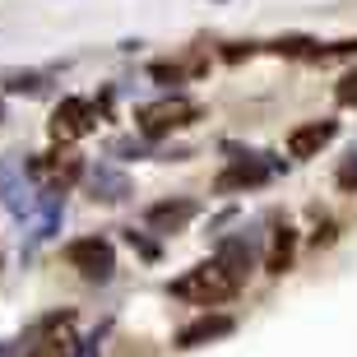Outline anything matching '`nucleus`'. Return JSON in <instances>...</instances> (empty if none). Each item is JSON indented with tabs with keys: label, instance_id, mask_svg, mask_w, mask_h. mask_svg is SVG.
<instances>
[{
	"label": "nucleus",
	"instance_id": "nucleus-8",
	"mask_svg": "<svg viewBox=\"0 0 357 357\" xmlns=\"http://www.w3.org/2000/svg\"><path fill=\"white\" fill-rule=\"evenodd\" d=\"M237 330V320L232 316H199L190 320L181 334H176V348H199V344H213V339H227V334Z\"/></svg>",
	"mask_w": 357,
	"mask_h": 357
},
{
	"label": "nucleus",
	"instance_id": "nucleus-3",
	"mask_svg": "<svg viewBox=\"0 0 357 357\" xmlns=\"http://www.w3.org/2000/svg\"><path fill=\"white\" fill-rule=\"evenodd\" d=\"M28 176L42 185V195H61L66 185H75L84 176V158L70 153V149H56V153H38L28 162Z\"/></svg>",
	"mask_w": 357,
	"mask_h": 357
},
{
	"label": "nucleus",
	"instance_id": "nucleus-2",
	"mask_svg": "<svg viewBox=\"0 0 357 357\" xmlns=\"http://www.w3.org/2000/svg\"><path fill=\"white\" fill-rule=\"evenodd\" d=\"M195 116H199V107L190 102V98H181V93H172V98H162V102L139 107V112H135V126H139V135L158 139V135H167V130H181V126H190Z\"/></svg>",
	"mask_w": 357,
	"mask_h": 357
},
{
	"label": "nucleus",
	"instance_id": "nucleus-11",
	"mask_svg": "<svg viewBox=\"0 0 357 357\" xmlns=\"http://www.w3.org/2000/svg\"><path fill=\"white\" fill-rule=\"evenodd\" d=\"M89 190H93V199H126L130 195V181L121 172H112V167H98L89 176Z\"/></svg>",
	"mask_w": 357,
	"mask_h": 357
},
{
	"label": "nucleus",
	"instance_id": "nucleus-7",
	"mask_svg": "<svg viewBox=\"0 0 357 357\" xmlns=\"http://www.w3.org/2000/svg\"><path fill=\"white\" fill-rule=\"evenodd\" d=\"M334 135H339L334 121H306V126H297V130L288 135V153H292V158H316Z\"/></svg>",
	"mask_w": 357,
	"mask_h": 357
},
{
	"label": "nucleus",
	"instance_id": "nucleus-9",
	"mask_svg": "<svg viewBox=\"0 0 357 357\" xmlns=\"http://www.w3.org/2000/svg\"><path fill=\"white\" fill-rule=\"evenodd\" d=\"M190 218H195V204H190V199H162V204H153V209L144 213V223L153 227V232H181Z\"/></svg>",
	"mask_w": 357,
	"mask_h": 357
},
{
	"label": "nucleus",
	"instance_id": "nucleus-16",
	"mask_svg": "<svg viewBox=\"0 0 357 357\" xmlns=\"http://www.w3.org/2000/svg\"><path fill=\"white\" fill-rule=\"evenodd\" d=\"M181 75H185L181 66H153V79H162V84H167V79L176 84V79H181Z\"/></svg>",
	"mask_w": 357,
	"mask_h": 357
},
{
	"label": "nucleus",
	"instance_id": "nucleus-1",
	"mask_svg": "<svg viewBox=\"0 0 357 357\" xmlns=\"http://www.w3.org/2000/svg\"><path fill=\"white\" fill-rule=\"evenodd\" d=\"M237 278L227 274L218 260H204V265L185 269L181 278H172V297H181V302H195V306H223L237 297Z\"/></svg>",
	"mask_w": 357,
	"mask_h": 357
},
{
	"label": "nucleus",
	"instance_id": "nucleus-5",
	"mask_svg": "<svg viewBox=\"0 0 357 357\" xmlns=\"http://www.w3.org/2000/svg\"><path fill=\"white\" fill-rule=\"evenodd\" d=\"M93 107L84 102V98H66V102L56 107L52 112V126H47V130H52V139L56 144H70V139H84V135L93 130Z\"/></svg>",
	"mask_w": 357,
	"mask_h": 357
},
{
	"label": "nucleus",
	"instance_id": "nucleus-10",
	"mask_svg": "<svg viewBox=\"0 0 357 357\" xmlns=\"http://www.w3.org/2000/svg\"><path fill=\"white\" fill-rule=\"evenodd\" d=\"M213 260H218L227 274L237 278V283H246V274L255 269V246L246 237H227L223 246H218V255H213Z\"/></svg>",
	"mask_w": 357,
	"mask_h": 357
},
{
	"label": "nucleus",
	"instance_id": "nucleus-12",
	"mask_svg": "<svg viewBox=\"0 0 357 357\" xmlns=\"http://www.w3.org/2000/svg\"><path fill=\"white\" fill-rule=\"evenodd\" d=\"M292 246H297V237H292L288 227H278V232H274V246H269V274L292 269Z\"/></svg>",
	"mask_w": 357,
	"mask_h": 357
},
{
	"label": "nucleus",
	"instance_id": "nucleus-4",
	"mask_svg": "<svg viewBox=\"0 0 357 357\" xmlns=\"http://www.w3.org/2000/svg\"><path fill=\"white\" fill-rule=\"evenodd\" d=\"M66 260L79 269L89 283H107V278L116 274V251H112V241H107V237H79V241H70Z\"/></svg>",
	"mask_w": 357,
	"mask_h": 357
},
{
	"label": "nucleus",
	"instance_id": "nucleus-13",
	"mask_svg": "<svg viewBox=\"0 0 357 357\" xmlns=\"http://www.w3.org/2000/svg\"><path fill=\"white\" fill-rule=\"evenodd\" d=\"M5 89L10 93H42L47 79H42V75H5Z\"/></svg>",
	"mask_w": 357,
	"mask_h": 357
},
{
	"label": "nucleus",
	"instance_id": "nucleus-6",
	"mask_svg": "<svg viewBox=\"0 0 357 357\" xmlns=\"http://www.w3.org/2000/svg\"><path fill=\"white\" fill-rule=\"evenodd\" d=\"M265 181H269V167L260 158H237L232 167L218 172L213 190H218V195H232V190H251V185H265Z\"/></svg>",
	"mask_w": 357,
	"mask_h": 357
},
{
	"label": "nucleus",
	"instance_id": "nucleus-15",
	"mask_svg": "<svg viewBox=\"0 0 357 357\" xmlns=\"http://www.w3.org/2000/svg\"><path fill=\"white\" fill-rule=\"evenodd\" d=\"M339 185H344V190H357V153H348V162L339 167Z\"/></svg>",
	"mask_w": 357,
	"mask_h": 357
},
{
	"label": "nucleus",
	"instance_id": "nucleus-14",
	"mask_svg": "<svg viewBox=\"0 0 357 357\" xmlns=\"http://www.w3.org/2000/svg\"><path fill=\"white\" fill-rule=\"evenodd\" d=\"M334 98L344 107H357V70H348L344 79H339V89H334Z\"/></svg>",
	"mask_w": 357,
	"mask_h": 357
}]
</instances>
